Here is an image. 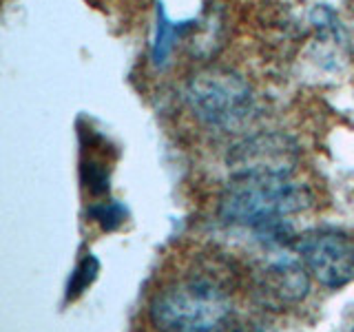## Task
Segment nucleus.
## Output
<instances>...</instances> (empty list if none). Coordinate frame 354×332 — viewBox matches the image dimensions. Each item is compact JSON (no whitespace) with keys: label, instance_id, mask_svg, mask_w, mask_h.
I'll return each mask as SVG.
<instances>
[{"label":"nucleus","instance_id":"obj_8","mask_svg":"<svg viewBox=\"0 0 354 332\" xmlns=\"http://www.w3.org/2000/svg\"><path fill=\"white\" fill-rule=\"evenodd\" d=\"M97 270H100L97 259L93 255H86V257L75 266V270L71 273L69 286H66V297L73 299L77 295H82L86 288L93 284V279L97 277Z\"/></svg>","mask_w":354,"mask_h":332},{"label":"nucleus","instance_id":"obj_2","mask_svg":"<svg viewBox=\"0 0 354 332\" xmlns=\"http://www.w3.org/2000/svg\"><path fill=\"white\" fill-rule=\"evenodd\" d=\"M230 317V295L217 277L173 282L149 304V319L160 332H224Z\"/></svg>","mask_w":354,"mask_h":332},{"label":"nucleus","instance_id":"obj_5","mask_svg":"<svg viewBox=\"0 0 354 332\" xmlns=\"http://www.w3.org/2000/svg\"><path fill=\"white\" fill-rule=\"evenodd\" d=\"M272 246L252 273V290L257 302L270 310H286L301 304L310 290V273L299 255H288Z\"/></svg>","mask_w":354,"mask_h":332},{"label":"nucleus","instance_id":"obj_1","mask_svg":"<svg viewBox=\"0 0 354 332\" xmlns=\"http://www.w3.org/2000/svg\"><path fill=\"white\" fill-rule=\"evenodd\" d=\"M313 204V191L292 175H232L219 195L217 215L230 226L261 228Z\"/></svg>","mask_w":354,"mask_h":332},{"label":"nucleus","instance_id":"obj_9","mask_svg":"<svg viewBox=\"0 0 354 332\" xmlns=\"http://www.w3.org/2000/svg\"><path fill=\"white\" fill-rule=\"evenodd\" d=\"M88 215H91L93 221H97L100 226L104 230H115L124 224L127 219V208L122 206L115 199H111V202H100L95 206H91L88 210Z\"/></svg>","mask_w":354,"mask_h":332},{"label":"nucleus","instance_id":"obj_4","mask_svg":"<svg viewBox=\"0 0 354 332\" xmlns=\"http://www.w3.org/2000/svg\"><path fill=\"white\" fill-rule=\"evenodd\" d=\"M295 252L321 286L337 290L354 279V237L348 232L308 230L295 239Z\"/></svg>","mask_w":354,"mask_h":332},{"label":"nucleus","instance_id":"obj_6","mask_svg":"<svg viewBox=\"0 0 354 332\" xmlns=\"http://www.w3.org/2000/svg\"><path fill=\"white\" fill-rule=\"evenodd\" d=\"M226 164L232 175H292L299 164V144L286 133H254L228 151Z\"/></svg>","mask_w":354,"mask_h":332},{"label":"nucleus","instance_id":"obj_3","mask_svg":"<svg viewBox=\"0 0 354 332\" xmlns=\"http://www.w3.org/2000/svg\"><path fill=\"white\" fill-rule=\"evenodd\" d=\"M186 107L213 131H237L254 113L252 86L230 69L210 66L191 75L184 89Z\"/></svg>","mask_w":354,"mask_h":332},{"label":"nucleus","instance_id":"obj_7","mask_svg":"<svg viewBox=\"0 0 354 332\" xmlns=\"http://www.w3.org/2000/svg\"><path fill=\"white\" fill-rule=\"evenodd\" d=\"M177 33H180V27H173V22L166 18L164 11L158 14V33H155V42H153V62L158 66H164L169 55L173 51V44L177 40Z\"/></svg>","mask_w":354,"mask_h":332}]
</instances>
